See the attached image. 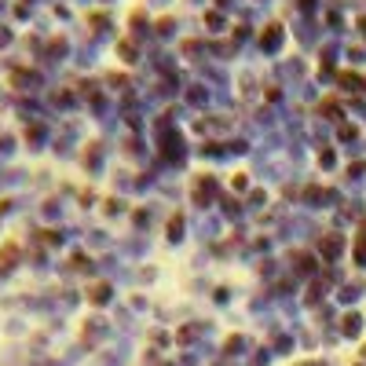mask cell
<instances>
[{
	"mask_svg": "<svg viewBox=\"0 0 366 366\" xmlns=\"http://www.w3.org/2000/svg\"><path fill=\"white\" fill-rule=\"evenodd\" d=\"M337 249H341V242H337V238H326V242H323V253H330V256H333Z\"/></svg>",
	"mask_w": 366,
	"mask_h": 366,
	"instance_id": "cell-1",
	"label": "cell"
},
{
	"mask_svg": "<svg viewBox=\"0 0 366 366\" xmlns=\"http://www.w3.org/2000/svg\"><path fill=\"white\" fill-rule=\"evenodd\" d=\"M355 323H359V318H355V315H348V318H344V333H355V330H359Z\"/></svg>",
	"mask_w": 366,
	"mask_h": 366,
	"instance_id": "cell-2",
	"label": "cell"
}]
</instances>
